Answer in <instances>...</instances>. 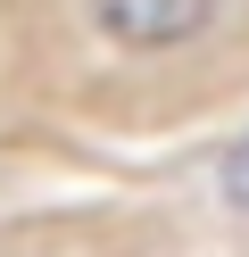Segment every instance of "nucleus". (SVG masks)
I'll return each mask as SVG.
<instances>
[{
    "instance_id": "1",
    "label": "nucleus",
    "mask_w": 249,
    "mask_h": 257,
    "mask_svg": "<svg viewBox=\"0 0 249 257\" xmlns=\"http://www.w3.org/2000/svg\"><path fill=\"white\" fill-rule=\"evenodd\" d=\"M216 17H224V0H83V25L116 50H141V58L199 42Z\"/></svg>"
},
{
    "instance_id": "2",
    "label": "nucleus",
    "mask_w": 249,
    "mask_h": 257,
    "mask_svg": "<svg viewBox=\"0 0 249 257\" xmlns=\"http://www.w3.org/2000/svg\"><path fill=\"white\" fill-rule=\"evenodd\" d=\"M224 199H232V207H249V141L232 150V166H224Z\"/></svg>"
}]
</instances>
